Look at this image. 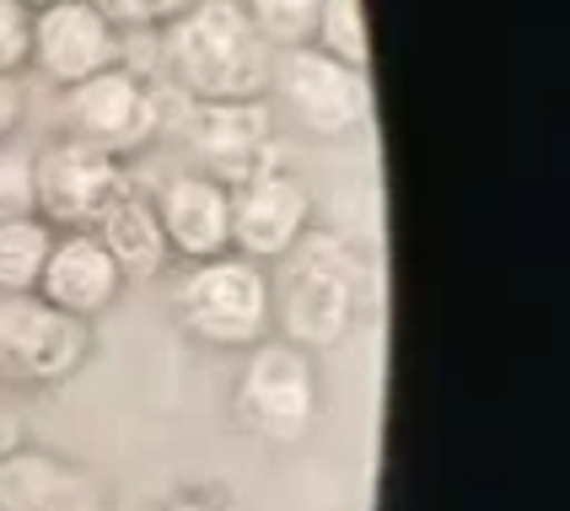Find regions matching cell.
I'll return each mask as SVG.
<instances>
[{
    "instance_id": "obj_17",
    "label": "cell",
    "mask_w": 570,
    "mask_h": 511,
    "mask_svg": "<svg viewBox=\"0 0 570 511\" xmlns=\"http://www.w3.org/2000/svg\"><path fill=\"white\" fill-rule=\"evenodd\" d=\"M243 11L254 17L269 49H291V43H313L323 0H243Z\"/></svg>"
},
{
    "instance_id": "obj_12",
    "label": "cell",
    "mask_w": 570,
    "mask_h": 511,
    "mask_svg": "<svg viewBox=\"0 0 570 511\" xmlns=\"http://www.w3.org/2000/svg\"><path fill=\"white\" fill-rule=\"evenodd\" d=\"M125 291V269L114 264V254L102 248L97 232H55L49 264L38 275V296L55 302L60 313L92 323L97 313H108Z\"/></svg>"
},
{
    "instance_id": "obj_19",
    "label": "cell",
    "mask_w": 570,
    "mask_h": 511,
    "mask_svg": "<svg viewBox=\"0 0 570 511\" xmlns=\"http://www.w3.org/2000/svg\"><path fill=\"white\" fill-rule=\"evenodd\" d=\"M32 55V11L22 0H0V76H22Z\"/></svg>"
},
{
    "instance_id": "obj_15",
    "label": "cell",
    "mask_w": 570,
    "mask_h": 511,
    "mask_svg": "<svg viewBox=\"0 0 570 511\" xmlns=\"http://www.w3.org/2000/svg\"><path fill=\"white\" fill-rule=\"evenodd\" d=\"M55 248V226L43 216H11L0 222V296H28L38 291V275Z\"/></svg>"
},
{
    "instance_id": "obj_23",
    "label": "cell",
    "mask_w": 570,
    "mask_h": 511,
    "mask_svg": "<svg viewBox=\"0 0 570 511\" xmlns=\"http://www.w3.org/2000/svg\"><path fill=\"white\" fill-rule=\"evenodd\" d=\"M22 6H28V11H38V6H55V0H22Z\"/></svg>"
},
{
    "instance_id": "obj_16",
    "label": "cell",
    "mask_w": 570,
    "mask_h": 511,
    "mask_svg": "<svg viewBox=\"0 0 570 511\" xmlns=\"http://www.w3.org/2000/svg\"><path fill=\"white\" fill-rule=\"evenodd\" d=\"M313 43L323 55L345 65H372V28H366V0H323L317 11V28H313Z\"/></svg>"
},
{
    "instance_id": "obj_18",
    "label": "cell",
    "mask_w": 570,
    "mask_h": 511,
    "mask_svg": "<svg viewBox=\"0 0 570 511\" xmlns=\"http://www.w3.org/2000/svg\"><path fill=\"white\" fill-rule=\"evenodd\" d=\"M11 216H38V167L28 146L0 140V222Z\"/></svg>"
},
{
    "instance_id": "obj_9",
    "label": "cell",
    "mask_w": 570,
    "mask_h": 511,
    "mask_svg": "<svg viewBox=\"0 0 570 511\" xmlns=\"http://www.w3.org/2000/svg\"><path fill=\"white\" fill-rule=\"evenodd\" d=\"M269 140H275V119L269 102L248 97V102H194L184 119V146L199 161L194 173L222 178V184H243L269 167Z\"/></svg>"
},
{
    "instance_id": "obj_8",
    "label": "cell",
    "mask_w": 570,
    "mask_h": 511,
    "mask_svg": "<svg viewBox=\"0 0 570 511\" xmlns=\"http://www.w3.org/2000/svg\"><path fill=\"white\" fill-rule=\"evenodd\" d=\"M87 345H92V323L60 313L38 291L0 296V355L11 372L32 383H60L87 361Z\"/></svg>"
},
{
    "instance_id": "obj_22",
    "label": "cell",
    "mask_w": 570,
    "mask_h": 511,
    "mask_svg": "<svg viewBox=\"0 0 570 511\" xmlns=\"http://www.w3.org/2000/svg\"><path fill=\"white\" fill-rule=\"evenodd\" d=\"M161 511H216V507H205V501H173V507H161Z\"/></svg>"
},
{
    "instance_id": "obj_11",
    "label": "cell",
    "mask_w": 570,
    "mask_h": 511,
    "mask_svg": "<svg viewBox=\"0 0 570 511\" xmlns=\"http://www.w3.org/2000/svg\"><path fill=\"white\" fill-rule=\"evenodd\" d=\"M32 70H43L55 87H76L97 70L119 65V28L92 0H55L32 11Z\"/></svg>"
},
{
    "instance_id": "obj_1",
    "label": "cell",
    "mask_w": 570,
    "mask_h": 511,
    "mask_svg": "<svg viewBox=\"0 0 570 511\" xmlns=\"http://www.w3.org/2000/svg\"><path fill=\"white\" fill-rule=\"evenodd\" d=\"M269 60L243 0H189L167 22V65L194 102H248L269 92Z\"/></svg>"
},
{
    "instance_id": "obj_6",
    "label": "cell",
    "mask_w": 570,
    "mask_h": 511,
    "mask_svg": "<svg viewBox=\"0 0 570 511\" xmlns=\"http://www.w3.org/2000/svg\"><path fill=\"white\" fill-rule=\"evenodd\" d=\"M281 264V318L291 345H334L355 318V264L334 243H296Z\"/></svg>"
},
{
    "instance_id": "obj_2",
    "label": "cell",
    "mask_w": 570,
    "mask_h": 511,
    "mask_svg": "<svg viewBox=\"0 0 570 511\" xmlns=\"http://www.w3.org/2000/svg\"><path fill=\"white\" fill-rule=\"evenodd\" d=\"M178 318L199 345L248 351L264 340V328L275 318V286H269L264 264L243 254L199 258L178 291Z\"/></svg>"
},
{
    "instance_id": "obj_10",
    "label": "cell",
    "mask_w": 570,
    "mask_h": 511,
    "mask_svg": "<svg viewBox=\"0 0 570 511\" xmlns=\"http://www.w3.org/2000/svg\"><path fill=\"white\" fill-rule=\"evenodd\" d=\"M307 222H313V194L281 167H264L254 178L232 184V254L254 264L285 258L307 237Z\"/></svg>"
},
{
    "instance_id": "obj_3",
    "label": "cell",
    "mask_w": 570,
    "mask_h": 511,
    "mask_svg": "<svg viewBox=\"0 0 570 511\" xmlns=\"http://www.w3.org/2000/svg\"><path fill=\"white\" fill-rule=\"evenodd\" d=\"M269 92L285 102L291 125L313 140H340L372 119V81L361 65L323 55L317 43H291L269 60Z\"/></svg>"
},
{
    "instance_id": "obj_21",
    "label": "cell",
    "mask_w": 570,
    "mask_h": 511,
    "mask_svg": "<svg viewBox=\"0 0 570 511\" xmlns=\"http://www.w3.org/2000/svg\"><path fill=\"white\" fill-rule=\"evenodd\" d=\"M28 97H22V76H0V140H11L22 129Z\"/></svg>"
},
{
    "instance_id": "obj_5",
    "label": "cell",
    "mask_w": 570,
    "mask_h": 511,
    "mask_svg": "<svg viewBox=\"0 0 570 511\" xmlns=\"http://www.w3.org/2000/svg\"><path fill=\"white\" fill-rule=\"evenodd\" d=\"M60 129L65 140H81L92 151L125 161L157 135V102L125 65H108L60 92Z\"/></svg>"
},
{
    "instance_id": "obj_20",
    "label": "cell",
    "mask_w": 570,
    "mask_h": 511,
    "mask_svg": "<svg viewBox=\"0 0 570 511\" xmlns=\"http://www.w3.org/2000/svg\"><path fill=\"white\" fill-rule=\"evenodd\" d=\"M114 28H167L189 0H92Z\"/></svg>"
},
{
    "instance_id": "obj_14",
    "label": "cell",
    "mask_w": 570,
    "mask_h": 511,
    "mask_svg": "<svg viewBox=\"0 0 570 511\" xmlns=\"http://www.w3.org/2000/svg\"><path fill=\"white\" fill-rule=\"evenodd\" d=\"M92 232L102 237V248L114 254V264L125 269V281H151V275L167 269V258H173L167 232H161V222H157V205H146V199H135V194H125Z\"/></svg>"
},
{
    "instance_id": "obj_4",
    "label": "cell",
    "mask_w": 570,
    "mask_h": 511,
    "mask_svg": "<svg viewBox=\"0 0 570 511\" xmlns=\"http://www.w3.org/2000/svg\"><path fill=\"white\" fill-rule=\"evenodd\" d=\"M237 410L264 442H302L317 420V366L302 345H248Z\"/></svg>"
},
{
    "instance_id": "obj_13",
    "label": "cell",
    "mask_w": 570,
    "mask_h": 511,
    "mask_svg": "<svg viewBox=\"0 0 570 511\" xmlns=\"http://www.w3.org/2000/svg\"><path fill=\"white\" fill-rule=\"evenodd\" d=\"M157 222L167 232V248L194 264L232 254V184L205 173H178L157 199Z\"/></svg>"
},
{
    "instance_id": "obj_7",
    "label": "cell",
    "mask_w": 570,
    "mask_h": 511,
    "mask_svg": "<svg viewBox=\"0 0 570 511\" xmlns=\"http://www.w3.org/2000/svg\"><path fill=\"white\" fill-rule=\"evenodd\" d=\"M32 167H38V216L55 232H92L129 194L119 157L92 151L81 140H55L49 151H32Z\"/></svg>"
}]
</instances>
